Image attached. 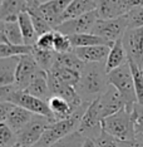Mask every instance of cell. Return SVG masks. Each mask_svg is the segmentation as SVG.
Listing matches in <instances>:
<instances>
[{
    "label": "cell",
    "mask_w": 143,
    "mask_h": 147,
    "mask_svg": "<svg viewBox=\"0 0 143 147\" xmlns=\"http://www.w3.org/2000/svg\"><path fill=\"white\" fill-rule=\"evenodd\" d=\"M33 116H34V113H32L30 111H28V109L23 108V107H19V106H14V108L11 109L10 113L6 117L5 123H8V126L18 135V133L30 122Z\"/></svg>",
    "instance_id": "cell-17"
},
{
    "label": "cell",
    "mask_w": 143,
    "mask_h": 147,
    "mask_svg": "<svg viewBox=\"0 0 143 147\" xmlns=\"http://www.w3.org/2000/svg\"><path fill=\"white\" fill-rule=\"evenodd\" d=\"M109 87L105 62L85 63L81 72L78 84L75 86L79 97L84 103H92L99 98Z\"/></svg>",
    "instance_id": "cell-1"
},
{
    "label": "cell",
    "mask_w": 143,
    "mask_h": 147,
    "mask_svg": "<svg viewBox=\"0 0 143 147\" xmlns=\"http://www.w3.org/2000/svg\"><path fill=\"white\" fill-rule=\"evenodd\" d=\"M127 62H128V57H127V53H126L124 47H123L122 39H118L111 47V51H109L107 61H105V69L109 73L111 71L123 65Z\"/></svg>",
    "instance_id": "cell-20"
},
{
    "label": "cell",
    "mask_w": 143,
    "mask_h": 147,
    "mask_svg": "<svg viewBox=\"0 0 143 147\" xmlns=\"http://www.w3.org/2000/svg\"><path fill=\"white\" fill-rule=\"evenodd\" d=\"M48 105L50 111L54 115L55 121H60V119H65L72 115L77 108H74L68 101L58 96H52L48 99Z\"/></svg>",
    "instance_id": "cell-21"
},
{
    "label": "cell",
    "mask_w": 143,
    "mask_h": 147,
    "mask_svg": "<svg viewBox=\"0 0 143 147\" xmlns=\"http://www.w3.org/2000/svg\"><path fill=\"white\" fill-rule=\"evenodd\" d=\"M84 140H85V137L81 132L75 131L70 133V135L63 137L59 141H56L50 147H81L82 143L84 142Z\"/></svg>",
    "instance_id": "cell-33"
},
{
    "label": "cell",
    "mask_w": 143,
    "mask_h": 147,
    "mask_svg": "<svg viewBox=\"0 0 143 147\" xmlns=\"http://www.w3.org/2000/svg\"><path fill=\"white\" fill-rule=\"evenodd\" d=\"M118 145H119V147H143V143L137 138L123 140V141H119L118 140Z\"/></svg>",
    "instance_id": "cell-41"
},
{
    "label": "cell",
    "mask_w": 143,
    "mask_h": 147,
    "mask_svg": "<svg viewBox=\"0 0 143 147\" xmlns=\"http://www.w3.org/2000/svg\"><path fill=\"white\" fill-rule=\"evenodd\" d=\"M123 47L127 53L128 61L143 65V26L127 29L122 36Z\"/></svg>",
    "instance_id": "cell-10"
},
{
    "label": "cell",
    "mask_w": 143,
    "mask_h": 147,
    "mask_svg": "<svg viewBox=\"0 0 143 147\" xmlns=\"http://www.w3.org/2000/svg\"><path fill=\"white\" fill-rule=\"evenodd\" d=\"M16 142H18V135L8 126V123H0V146L11 147Z\"/></svg>",
    "instance_id": "cell-32"
},
{
    "label": "cell",
    "mask_w": 143,
    "mask_h": 147,
    "mask_svg": "<svg viewBox=\"0 0 143 147\" xmlns=\"http://www.w3.org/2000/svg\"><path fill=\"white\" fill-rule=\"evenodd\" d=\"M111 51L108 45H91L73 48V52L83 63H99L105 62Z\"/></svg>",
    "instance_id": "cell-14"
},
{
    "label": "cell",
    "mask_w": 143,
    "mask_h": 147,
    "mask_svg": "<svg viewBox=\"0 0 143 147\" xmlns=\"http://www.w3.org/2000/svg\"><path fill=\"white\" fill-rule=\"evenodd\" d=\"M127 29H128L127 16L122 15L113 19H98L91 33L101 36V38L111 43H114L118 39H122L123 34L126 33Z\"/></svg>",
    "instance_id": "cell-5"
},
{
    "label": "cell",
    "mask_w": 143,
    "mask_h": 147,
    "mask_svg": "<svg viewBox=\"0 0 143 147\" xmlns=\"http://www.w3.org/2000/svg\"><path fill=\"white\" fill-rule=\"evenodd\" d=\"M4 25H5V23L3 22L1 19H0V43H6V42H9L8 38H6V35H5Z\"/></svg>",
    "instance_id": "cell-42"
},
{
    "label": "cell",
    "mask_w": 143,
    "mask_h": 147,
    "mask_svg": "<svg viewBox=\"0 0 143 147\" xmlns=\"http://www.w3.org/2000/svg\"><path fill=\"white\" fill-rule=\"evenodd\" d=\"M24 91L28 92L29 94L38 97L43 101L48 102V99L52 97V92L50 88H49V82H48V72L42 71Z\"/></svg>",
    "instance_id": "cell-16"
},
{
    "label": "cell",
    "mask_w": 143,
    "mask_h": 147,
    "mask_svg": "<svg viewBox=\"0 0 143 147\" xmlns=\"http://www.w3.org/2000/svg\"><path fill=\"white\" fill-rule=\"evenodd\" d=\"M136 138L139 140V141L143 143V131H137L136 132Z\"/></svg>",
    "instance_id": "cell-44"
},
{
    "label": "cell",
    "mask_w": 143,
    "mask_h": 147,
    "mask_svg": "<svg viewBox=\"0 0 143 147\" xmlns=\"http://www.w3.org/2000/svg\"><path fill=\"white\" fill-rule=\"evenodd\" d=\"M33 47L26 44H13V43H0V58H10V57H21L32 54Z\"/></svg>",
    "instance_id": "cell-27"
},
{
    "label": "cell",
    "mask_w": 143,
    "mask_h": 147,
    "mask_svg": "<svg viewBox=\"0 0 143 147\" xmlns=\"http://www.w3.org/2000/svg\"><path fill=\"white\" fill-rule=\"evenodd\" d=\"M142 69H143V65H142Z\"/></svg>",
    "instance_id": "cell-48"
},
{
    "label": "cell",
    "mask_w": 143,
    "mask_h": 147,
    "mask_svg": "<svg viewBox=\"0 0 143 147\" xmlns=\"http://www.w3.org/2000/svg\"><path fill=\"white\" fill-rule=\"evenodd\" d=\"M1 3H3V0H0V8H1Z\"/></svg>",
    "instance_id": "cell-47"
},
{
    "label": "cell",
    "mask_w": 143,
    "mask_h": 147,
    "mask_svg": "<svg viewBox=\"0 0 143 147\" xmlns=\"http://www.w3.org/2000/svg\"><path fill=\"white\" fill-rule=\"evenodd\" d=\"M18 23L20 25V29H21V34H23V39H24V44L26 45H35L36 40H38V34L35 32V28L33 25V22H32V18H30V14L28 11H23L20 15H19V19H18Z\"/></svg>",
    "instance_id": "cell-23"
},
{
    "label": "cell",
    "mask_w": 143,
    "mask_h": 147,
    "mask_svg": "<svg viewBox=\"0 0 143 147\" xmlns=\"http://www.w3.org/2000/svg\"><path fill=\"white\" fill-rule=\"evenodd\" d=\"M28 8V0H3L0 19L4 23L18 22L19 15Z\"/></svg>",
    "instance_id": "cell-15"
},
{
    "label": "cell",
    "mask_w": 143,
    "mask_h": 147,
    "mask_svg": "<svg viewBox=\"0 0 143 147\" xmlns=\"http://www.w3.org/2000/svg\"><path fill=\"white\" fill-rule=\"evenodd\" d=\"M72 0H50V1L38 4L34 0H28V5L35 8V10L48 22V24L55 30L63 23V14L70 4Z\"/></svg>",
    "instance_id": "cell-6"
},
{
    "label": "cell",
    "mask_w": 143,
    "mask_h": 147,
    "mask_svg": "<svg viewBox=\"0 0 143 147\" xmlns=\"http://www.w3.org/2000/svg\"><path fill=\"white\" fill-rule=\"evenodd\" d=\"M70 42L73 48H79V47H91V45H108L112 47L113 43L105 40L101 36L93 34V33H83V34L70 35Z\"/></svg>",
    "instance_id": "cell-24"
},
{
    "label": "cell",
    "mask_w": 143,
    "mask_h": 147,
    "mask_svg": "<svg viewBox=\"0 0 143 147\" xmlns=\"http://www.w3.org/2000/svg\"><path fill=\"white\" fill-rule=\"evenodd\" d=\"M108 82L119 92V94L126 102V108L132 111L133 106L137 103V94H136L133 76L129 63H124L123 65L113 69L108 73Z\"/></svg>",
    "instance_id": "cell-4"
},
{
    "label": "cell",
    "mask_w": 143,
    "mask_h": 147,
    "mask_svg": "<svg viewBox=\"0 0 143 147\" xmlns=\"http://www.w3.org/2000/svg\"><path fill=\"white\" fill-rule=\"evenodd\" d=\"M20 57L0 58V86L15 84L16 68Z\"/></svg>",
    "instance_id": "cell-19"
},
{
    "label": "cell",
    "mask_w": 143,
    "mask_h": 147,
    "mask_svg": "<svg viewBox=\"0 0 143 147\" xmlns=\"http://www.w3.org/2000/svg\"><path fill=\"white\" fill-rule=\"evenodd\" d=\"M0 147H1V146H0Z\"/></svg>",
    "instance_id": "cell-49"
},
{
    "label": "cell",
    "mask_w": 143,
    "mask_h": 147,
    "mask_svg": "<svg viewBox=\"0 0 143 147\" xmlns=\"http://www.w3.org/2000/svg\"><path fill=\"white\" fill-rule=\"evenodd\" d=\"M102 128L108 135L114 138L123 141V140L136 138V126L132 116V111L124 107L114 115H111L102 121Z\"/></svg>",
    "instance_id": "cell-3"
},
{
    "label": "cell",
    "mask_w": 143,
    "mask_h": 147,
    "mask_svg": "<svg viewBox=\"0 0 143 147\" xmlns=\"http://www.w3.org/2000/svg\"><path fill=\"white\" fill-rule=\"evenodd\" d=\"M99 19L97 10L87 13L84 15L77 16V18L69 19V20L63 22L55 30L63 33L66 35H75V34H83V33H91L94 24Z\"/></svg>",
    "instance_id": "cell-11"
},
{
    "label": "cell",
    "mask_w": 143,
    "mask_h": 147,
    "mask_svg": "<svg viewBox=\"0 0 143 147\" xmlns=\"http://www.w3.org/2000/svg\"><path fill=\"white\" fill-rule=\"evenodd\" d=\"M95 141H97V147H119L118 140L111 135H108L104 131H102V133Z\"/></svg>",
    "instance_id": "cell-37"
},
{
    "label": "cell",
    "mask_w": 143,
    "mask_h": 147,
    "mask_svg": "<svg viewBox=\"0 0 143 147\" xmlns=\"http://www.w3.org/2000/svg\"><path fill=\"white\" fill-rule=\"evenodd\" d=\"M26 11L30 14L33 25H34L35 32H36V34H38V35H42V34H44V33H48V32H53V28L48 24V22H46L45 19L35 10L34 6L28 5V8H26Z\"/></svg>",
    "instance_id": "cell-30"
},
{
    "label": "cell",
    "mask_w": 143,
    "mask_h": 147,
    "mask_svg": "<svg viewBox=\"0 0 143 147\" xmlns=\"http://www.w3.org/2000/svg\"><path fill=\"white\" fill-rule=\"evenodd\" d=\"M128 22V29L131 28H141L143 26V5L132 9L126 14Z\"/></svg>",
    "instance_id": "cell-35"
},
{
    "label": "cell",
    "mask_w": 143,
    "mask_h": 147,
    "mask_svg": "<svg viewBox=\"0 0 143 147\" xmlns=\"http://www.w3.org/2000/svg\"><path fill=\"white\" fill-rule=\"evenodd\" d=\"M35 47L40 49H45V51H54V30L39 35Z\"/></svg>",
    "instance_id": "cell-36"
},
{
    "label": "cell",
    "mask_w": 143,
    "mask_h": 147,
    "mask_svg": "<svg viewBox=\"0 0 143 147\" xmlns=\"http://www.w3.org/2000/svg\"><path fill=\"white\" fill-rule=\"evenodd\" d=\"M15 84L13 86H0V102H9L11 94L16 91Z\"/></svg>",
    "instance_id": "cell-39"
},
{
    "label": "cell",
    "mask_w": 143,
    "mask_h": 147,
    "mask_svg": "<svg viewBox=\"0 0 143 147\" xmlns=\"http://www.w3.org/2000/svg\"><path fill=\"white\" fill-rule=\"evenodd\" d=\"M129 67H131L132 76H133V83H134L136 94H137V103L143 105V69L137 63L128 61Z\"/></svg>",
    "instance_id": "cell-29"
},
{
    "label": "cell",
    "mask_w": 143,
    "mask_h": 147,
    "mask_svg": "<svg viewBox=\"0 0 143 147\" xmlns=\"http://www.w3.org/2000/svg\"><path fill=\"white\" fill-rule=\"evenodd\" d=\"M97 101L103 118H105V117L111 115H114V113H117L118 111H121L122 108L126 107V102L123 101L119 92L111 84L107 88V91L103 93L99 98H97Z\"/></svg>",
    "instance_id": "cell-13"
},
{
    "label": "cell",
    "mask_w": 143,
    "mask_h": 147,
    "mask_svg": "<svg viewBox=\"0 0 143 147\" xmlns=\"http://www.w3.org/2000/svg\"><path fill=\"white\" fill-rule=\"evenodd\" d=\"M54 64L65 67V68L75 69V71L82 72V69L84 68L85 63H83L81 59L75 55L74 52H68V53H58L56 54V61Z\"/></svg>",
    "instance_id": "cell-28"
},
{
    "label": "cell",
    "mask_w": 143,
    "mask_h": 147,
    "mask_svg": "<svg viewBox=\"0 0 143 147\" xmlns=\"http://www.w3.org/2000/svg\"><path fill=\"white\" fill-rule=\"evenodd\" d=\"M97 13L99 19H113L123 15L119 0H98Z\"/></svg>",
    "instance_id": "cell-25"
},
{
    "label": "cell",
    "mask_w": 143,
    "mask_h": 147,
    "mask_svg": "<svg viewBox=\"0 0 143 147\" xmlns=\"http://www.w3.org/2000/svg\"><path fill=\"white\" fill-rule=\"evenodd\" d=\"M81 147H97V141L94 138H89V137H85L84 142L82 143Z\"/></svg>",
    "instance_id": "cell-43"
},
{
    "label": "cell",
    "mask_w": 143,
    "mask_h": 147,
    "mask_svg": "<svg viewBox=\"0 0 143 147\" xmlns=\"http://www.w3.org/2000/svg\"><path fill=\"white\" fill-rule=\"evenodd\" d=\"M88 106H89V103H83V105L81 107H78L68 118L53 122L52 125L45 129V132L43 133L40 140L35 143L34 147H50L52 145H54L56 141L63 138V137L78 131L79 125H81V121H82V117L84 115Z\"/></svg>",
    "instance_id": "cell-2"
},
{
    "label": "cell",
    "mask_w": 143,
    "mask_h": 147,
    "mask_svg": "<svg viewBox=\"0 0 143 147\" xmlns=\"http://www.w3.org/2000/svg\"><path fill=\"white\" fill-rule=\"evenodd\" d=\"M98 0H72L63 14V22L97 10Z\"/></svg>",
    "instance_id": "cell-18"
},
{
    "label": "cell",
    "mask_w": 143,
    "mask_h": 147,
    "mask_svg": "<svg viewBox=\"0 0 143 147\" xmlns=\"http://www.w3.org/2000/svg\"><path fill=\"white\" fill-rule=\"evenodd\" d=\"M102 121L103 117L101 115V111H99L98 101L95 99L92 103H89V106L85 109L84 115L82 117L81 125H79L78 132H81L84 137L97 140L103 131Z\"/></svg>",
    "instance_id": "cell-8"
},
{
    "label": "cell",
    "mask_w": 143,
    "mask_h": 147,
    "mask_svg": "<svg viewBox=\"0 0 143 147\" xmlns=\"http://www.w3.org/2000/svg\"><path fill=\"white\" fill-rule=\"evenodd\" d=\"M4 29H5V35L8 38L9 43H13V44H24L21 29L18 22L5 23Z\"/></svg>",
    "instance_id": "cell-31"
},
{
    "label": "cell",
    "mask_w": 143,
    "mask_h": 147,
    "mask_svg": "<svg viewBox=\"0 0 143 147\" xmlns=\"http://www.w3.org/2000/svg\"><path fill=\"white\" fill-rule=\"evenodd\" d=\"M132 116H133V119H134L136 132L143 131V105L136 103L132 109Z\"/></svg>",
    "instance_id": "cell-38"
},
{
    "label": "cell",
    "mask_w": 143,
    "mask_h": 147,
    "mask_svg": "<svg viewBox=\"0 0 143 147\" xmlns=\"http://www.w3.org/2000/svg\"><path fill=\"white\" fill-rule=\"evenodd\" d=\"M11 147H34V146H26V145H21V143H19V142H16L14 146H11Z\"/></svg>",
    "instance_id": "cell-45"
},
{
    "label": "cell",
    "mask_w": 143,
    "mask_h": 147,
    "mask_svg": "<svg viewBox=\"0 0 143 147\" xmlns=\"http://www.w3.org/2000/svg\"><path fill=\"white\" fill-rule=\"evenodd\" d=\"M49 76H52L53 78H55L56 81L65 83V84L73 86L75 87L79 82V78H81V72L75 71V69H70V68H65V67L54 64L53 68L48 72Z\"/></svg>",
    "instance_id": "cell-22"
},
{
    "label": "cell",
    "mask_w": 143,
    "mask_h": 147,
    "mask_svg": "<svg viewBox=\"0 0 143 147\" xmlns=\"http://www.w3.org/2000/svg\"><path fill=\"white\" fill-rule=\"evenodd\" d=\"M56 54L58 53L55 51H45V49H40L38 47L33 45L32 55L34 57L38 65L45 72H49L53 68V65L56 61Z\"/></svg>",
    "instance_id": "cell-26"
},
{
    "label": "cell",
    "mask_w": 143,
    "mask_h": 147,
    "mask_svg": "<svg viewBox=\"0 0 143 147\" xmlns=\"http://www.w3.org/2000/svg\"><path fill=\"white\" fill-rule=\"evenodd\" d=\"M54 51L56 53H68L73 51V45L69 35L54 30Z\"/></svg>",
    "instance_id": "cell-34"
},
{
    "label": "cell",
    "mask_w": 143,
    "mask_h": 147,
    "mask_svg": "<svg viewBox=\"0 0 143 147\" xmlns=\"http://www.w3.org/2000/svg\"><path fill=\"white\" fill-rule=\"evenodd\" d=\"M43 71L38 63L35 62L34 57L32 54H25L19 58L18 68H16V78L15 87L18 89H24L30 84V82Z\"/></svg>",
    "instance_id": "cell-12"
},
{
    "label": "cell",
    "mask_w": 143,
    "mask_h": 147,
    "mask_svg": "<svg viewBox=\"0 0 143 147\" xmlns=\"http://www.w3.org/2000/svg\"><path fill=\"white\" fill-rule=\"evenodd\" d=\"M34 1H36L38 4H43V3H46V1H50V0H34Z\"/></svg>",
    "instance_id": "cell-46"
},
{
    "label": "cell",
    "mask_w": 143,
    "mask_h": 147,
    "mask_svg": "<svg viewBox=\"0 0 143 147\" xmlns=\"http://www.w3.org/2000/svg\"><path fill=\"white\" fill-rule=\"evenodd\" d=\"M14 103L11 102H0V123L5 122L6 117L10 113V111L14 108Z\"/></svg>",
    "instance_id": "cell-40"
},
{
    "label": "cell",
    "mask_w": 143,
    "mask_h": 147,
    "mask_svg": "<svg viewBox=\"0 0 143 147\" xmlns=\"http://www.w3.org/2000/svg\"><path fill=\"white\" fill-rule=\"evenodd\" d=\"M53 122L55 121H53V119L48 118L45 116L34 115L33 118L30 119V122L18 133V142L26 146H34L40 140V137L45 132V129Z\"/></svg>",
    "instance_id": "cell-9"
},
{
    "label": "cell",
    "mask_w": 143,
    "mask_h": 147,
    "mask_svg": "<svg viewBox=\"0 0 143 147\" xmlns=\"http://www.w3.org/2000/svg\"><path fill=\"white\" fill-rule=\"evenodd\" d=\"M9 102L14 103L15 106L23 107V108L28 109L34 115H40V116H45L48 118L55 121L54 115L49 108L48 102L43 101V99L38 98V97H34L32 94H29L28 92L21 91V89H16V91L13 93Z\"/></svg>",
    "instance_id": "cell-7"
}]
</instances>
